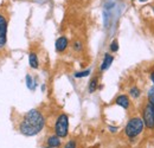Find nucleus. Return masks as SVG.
<instances>
[{"label":"nucleus","mask_w":154,"mask_h":148,"mask_svg":"<svg viewBox=\"0 0 154 148\" xmlns=\"http://www.w3.org/2000/svg\"><path fill=\"white\" fill-rule=\"evenodd\" d=\"M45 126V117L37 109L29 110L19 125V131L25 136H35L39 134Z\"/></svg>","instance_id":"nucleus-1"},{"label":"nucleus","mask_w":154,"mask_h":148,"mask_svg":"<svg viewBox=\"0 0 154 148\" xmlns=\"http://www.w3.org/2000/svg\"><path fill=\"white\" fill-rule=\"evenodd\" d=\"M145 129V123L142 121V117L135 116L128 120L126 127H125V135L133 140L135 137H137L140 134H142V131Z\"/></svg>","instance_id":"nucleus-2"},{"label":"nucleus","mask_w":154,"mask_h":148,"mask_svg":"<svg viewBox=\"0 0 154 148\" xmlns=\"http://www.w3.org/2000/svg\"><path fill=\"white\" fill-rule=\"evenodd\" d=\"M55 134L60 139H64L69 134V117L66 114H60L55 123Z\"/></svg>","instance_id":"nucleus-3"},{"label":"nucleus","mask_w":154,"mask_h":148,"mask_svg":"<svg viewBox=\"0 0 154 148\" xmlns=\"http://www.w3.org/2000/svg\"><path fill=\"white\" fill-rule=\"evenodd\" d=\"M142 121L145 127L148 129H154V104L147 102L142 109Z\"/></svg>","instance_id":"nucleus-4"},{"label":"nucleus","mask_w":154,"mask_h":148,"mask_svg":"<svg viewBox=\"0 0 154 148\" xmlns=\"http://www.w3.org/2000/svg\"><path fill=\"white\" fill-rule=\"evenodd\" d=\"M7 42V21L2 14H0V49L6 45Z\"/></svg>","instance_id":"nucleus-5"},{"label":"nucleus","mask_w":154,"mask_h":148,"mask_svg":"<svg viewBox=\"0 0 154 148\" xmlns=\"http://www.w3.org/2000/svg\"><path fill=\"white\" fill-rule=\"evenodd\" d=\"M62 146V139L57 136L56 134L54 135H50L48 139H46V147L50 148H59Z\"/></svg>","instance_id":"nucleus-6"},{"label":"nucleus","mask_w":154,"mask_h":148,"mask_svg":"<svg viewBox=\"0 0 154 148\" xmlns=\"http://www.w3.org/2000/svg\"><path fill=\"white\" fill-rule=\"evenodd\" d=\"M68 45H69L68 38L64 37V36H63V37H59L57 40H56V44H55L56 51H57V52H64V51L66 50Z\"/></svg>","instance_id":"nucleus-7"},{"label":"nucleus","mask_w":154,"mask_h":148,"mask_svg":"<svg viewBox=\"0 0 154 148\" xmlns=\"http://www.w3.org/2000/svg\"><path fill=\"white\" fill-rule=\"evenodd\" d=\"M115 103L117 106L122 107L123 109H128L129 108V104H131V101H129V97L127 95H120V96L116 97Z\"/></svg>","instance_id":"nucleus-8"},{"label":"nucleus","mask_w":154,"mask_h":148,"mask_svg":"<svg viewBox=\"0 0 154 148\" xmlns=\"http://www.w3.org/2000/svg\"><path fill=\"white\" fill-rule=\"evenodd\" d=\"M113 60H114V57H113V56L110 55V54H106V55H104V58H103V62H102V64H101V71L108 70L109 66L112 65Z\"/></svg>","instance_id":"nucleus-9"},{"label":"nucleus","mask_w":154,"mask_h":148,"mask_svg":"<svg viewBox=\"0 0 154 148\" xmlns=\"http://www.w3.org/2000/svg\"><path fill=\"white\" fill-rule=\"evenodd\" d=\"M29 63H30V66L32 69H38L39 66V60L38 57H37V54L36 52H31L29 55Z\"/></svg>","instance_id":"nucleus-10"},{"label":"nucleus","mask_w":154,"mask_h":148,"mask_svg":"<svg viewBox=\"0 0 154 148\" xmlns=\"http://www.w3.org/2000/svg\"><path fill=\"white\" fill-rule=\"evenodd\" d=\"M97 85H98V78H97V77L91 78V81L89 82V85H88V90H89V93L90 94L95 93L97 89Z\"/></svg>","instance_id":"nucleus-11"},{"label":"nucleus","mask_w":154,"mask_h":148,"mask_svg":"<svg viewBox=\"0 0 154 148\" xmlns=\"http://www.w3.org/2000/svg\"><path fill=\"white\" fill-rule=\"evenodd\" d=\"M129 95H131L133 98H137V97H140V95H141V90H140L137 87H133V88L129 89Z\"/></svg>","instance_id":"nucleus-12"},{"label":"nucleus","mask_w":154,"mask_h":148,"mask_svg":"<svg viewBox=\"0 0 154 148\" xmlns=\"http://www.w3.org/2000/svg\"><path fill=\"white\" fill-rule=\"evenodd\" d=\"M26 84H27V87H29L30 90H35L36 89V83H35V81L32 79V77L30 75L26 76Z\"/></svg>","instance_id":"nucleus-13"},{"label":"nucleus","mask_w":154,"mask_h":148,"mask_svg":"<svg viewBox=\"0 0 154 148\" xmlns=\"http://www.w3.org/2000/svg\"><path fill=\"white\" fill-rule=\"evenodd\" d=\"M72 49H74L76 52H79V51L83 50V44H82L79 40H75V42L72 43Z\"/></svg>","instance_id":"nucleus-14"},{"label":"nucleus","mask_w":154,"mask_h":148,"mask_svg":"<svg viewBox=\"0 0 154 148\" xmlns=\"http://www.w3.org/2000/svg\"><path fill=\"white\" fill-rule=\"evenodd\" d=\"M63 148H77V142L75 139H71L69 141H66V143L63 146Z\"/></svg>","instance_id":"nucleus-15"},{"label":"nucleus","mask_w":154,"mask_h":148,"mask_svg":"<svg viewBox=\"0 0 154 148\" xmlns=\"http://www.w3.org/2000/svg\"><path fill=\"white\" fill-rule=\"evenodd\" d=\"M90 75V69H87V70H83V71H79L75 74L76 78H81V77H85V76H89Z\"/></svg>","instance_id":"nucleus-16"},{"label":"nucleus","mask_w":154,"mask_h":148,"mask_svg":"<svg viewBox=\"0 0 154 148\" xmlns=\"http://www.w3.org/2000/svg\"><path fill=\"white\" fill-rule=\"evenodd\" d=\"M147 96H148V102L152 103V104H154V87H152V88L148 90Z\"/></svg>","instance_id":"nucleus-17"},{"label":"nucleus","mask_w":154,"mask_h":148,"mask_svg":"<svg viewBox=\"0 0 154 148\" xmlns=\"http://www.w3.org/2000/svg\"><path fill=\"white\" fill-rule=\"evenodd\" d=\"M117 50H119V42L115 39V40H113L112 44H110V51H112V52H116Z\"/></svg>","instance_id":"nucleus-18"},{"label":"nucleus","mask_w":154,"mask_h":148,"mask_svg":"<svg viewBox=\"0 0 154 148\" xmlns=\"http://www.w3.org/2000/svg\"><path fill=\"white\" fill-rule=\"evenodd\" d=\"M117 129H119L117 127H109V130H110V131H113V133L117 131Z\"/></svg>","instance_id":"nucleus-19"},{"label":"nucleus","mask_w":154,"mask_h":148,"mask_svg":"<svg viewBox=\"0 0 154 148\" xmlns=\"http://www.w3.org/2000/svg\"><path fill=\"white\" fill-rule=\"evenodd\" d=\"M151 79H152V82L154 83V71H152V72H151Z\"/></svg>","instance_id":"nucleus-20"},{"label":"nucleus","mask_w":154,"mask_h":148,"mask_svg":"<svg viewBox=\"0 0 154 148\" xmlns=\"http://www.w3.org/2000/svg\"><path fill=\"white\" fill-rule=\"evenodd\" d=\"M139 1H147V0H139Z\"/></svg>","instance_id":"nucleus-21"},{"label":"nucleus","mask_w":154,"mask_h":148,"mask_svg":"<svg viewBox=\"0 0 154 148\" xmlns=\"http://www.w3.org/2000/svg\"><path fill=\"white\" fill-rule=\"evenodd\" d=\"M42 148H50V147H42Z\"/></svg>","instance_id":"nucleus-22"}]
</instances>
